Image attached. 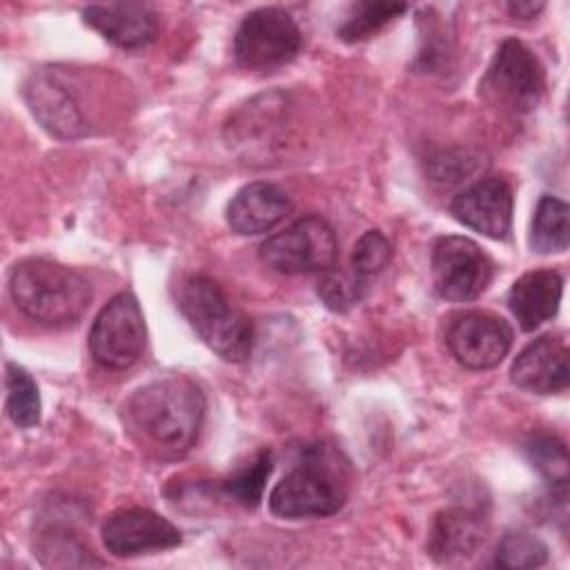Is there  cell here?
Masks as SVG:
<instances>
[{
    "instance_id": "14",
    "label": "cell",
    "mask_w": 570,
    "mask_h": 570,
    "mask_svg": "<svg viewBox=\"0 0 570 570\" xmlns=\"http://www.w3.org/2000/svg\"><path fill=\"white\" fill-rule=\"evenodd\" d=\"M568 379V345L559 334H543L528 343L510 367V381L532 394L563 392Z\"/></svg>"
},
{
    "instance_id": "20",
    "label": "cell",
    "mask_w": 570,
    "mask_h": 570,
    "mask_svg": "<svg viewBox=\"0 0 570 570\" xmlns=\"http://www.w3.org/2000/svg\"><path fill=\"white\" fill-rule=\"evenodd\" d=\"M528 459L550 485L552 499L566 505L568 497V450L559 436L537 434L525 443Z\"/></svg>"
},
{
    "instance_id": "18",
    "label": "cell",
    "mask_w": 570,
    "mask_h": 570,
    "mask_svg": "<svg viewBox=\"0 0 570 570\" xmlns=\"http://www.w3.org/2000/svg\"><path fill=\"white\" fill-rule=\"evenodd\" d=\"M563 276L554 269H532L514 281L508 305L521 330L532 332L550 321L561 303Z\"/></svg>"
},
{
    "instance_id": "12",
    "label": "cell",
    "mask_w": 570,
    "mask_h": 570,
    "mask_svg": "<svg viewBox=\"0 0 570 570\" xmlns=\"http://www.w3.org/2000/svg\"><path fill=\"white\" fill-rule=\"evenodd\" d=\"M180 530L149 508H120L102 523V546L114 557H138L180 546Z\"/></svg>"
},
{
    "instance_id": "4",
    "label": "cell",
    "mask_w": 570,
    "mask_h": 570,
    "mask_svg": "<svg viewBox=\"0 0 570 570\" xmlns=\"http://www.w3.org/2000/svg\"><path fill=\"white\" fill-rule=\"evenodd\" d=\"M178 307L200 341L220 358L240 363L252 354V323L214 278L189 276L180 285Z\"/></svg>"
},
{
    "instance_id": "22",
    "label": "cell",
    "mask_w": 570,
    "mask_h": 570,
    "mask_svg": "<svg viewBox=\"0 0 570 570\" xmlns=\"http://www.w3.org/2000/svg\"><path fill=\"white\" fill-rule=\"evenodd\" d=\"M7 387V414L18 428H33L40 423V394L31 374L16 365H4Z\"/></svg>"
},
{
    "instance_id": "23",
    "label": "cell",
    "mask_w": 570,
    "mask_h": 570,
    "mask_svg": "<svg viewBox=\"0 0 570 570\" xmlns=\"http://www.w3.org/2000/svg\"><path fill=\"white\" fill-rule=\"evenodd\" d=\"M407 11L403 2H356L350 7L336 36L345 42H361L381 31L387 22Z\"/></svg>"
},
{
    "instance_id": "13",
    "label": "cell",
    "mask_w": 570,
    "mask_h": 570,
    "mask_svg": "<svg viewBox=\"0 0 570 570\" xmlns=\"http://www.w3.org/2000/svg\"><path fill=\"white\" fill-rule=\"evenodd\" d=\"M512 187L499 176H485L454 196L450 212L465 227L503 240L512 227Z\"/></svg>"
},
{
    "instance_id": "2",
    "label": "cell",
    "mask_w": 570,
    "mask_h": 570,
    "mask_svg": "<svg viewBox=\"0 0 570 570\" xmlns=\"http://www.w3.org/2000/svg\"><path fill=\"white\" fill-rule=\"evenodd\" d=\"M350 494V465L330 443H309L272 488L269 510L281 519L336 514Z\"/></svg>"
},
{
    "instance_id": "11",
    "label": "cell",
    "mask_w": 570,
    "mask_h": 570,
    "mask_svg": "<svg viewBox=\"0 0 570 570\" xmlns=\"http://www.w3.org/2000/svg\"><path fill=\"white\" fill-rule=\"evenodd\" d=\"M445 343L463 367L490 370L510 352L512 327L497 314L465 312L450 323Z\"/></svg>"
},
{
    "instance_id": "26",
    "label": "cell",
    "mask_w": 570,
    "mask_h": 570,
    "mask_svg": "<svg viewBox=\"0 0 570 570\" xmlns=\"http://www.w3.org/2000/svg\"><path fill=\"white\" fill-rule=\"evenodd\" d=\"M392 258V245L379 229H367L352 249V272L363 281L383 272Z\"/></svg>"
},
{
    "instance_id": "9",
    "label": "cell",
    "mask_w": 570,
    "mask_h": 570,
    "mask_svg": "<svg viewBox=\"0 0 570 570\" xmlns=\"http://www.w3.org/2000/svg\"><path fill=\"white\" fill-rule=\"evenodd\" d=\"M492 272L488 254L465 236H443L432 247V283L445 301L479 298L490 285Z\"/></svg>"
},
{
    "instance_id": "8",
    "label": "cell",
    "mask_w": 570,
    "mask_h": 570,
    "mask_svg": "<svg viewBox=\"0 0 570 570\" xmlns=\"http://www.w3.org/2000/svg\"><path fill=\"white\" fill-rule=\"evenodd\" d=\"M145 316L131 292L116 294L89 330V352L107 370L131 367L145 350Z\"/></svg>"
},
{
    "instance_id": "25",
    "label": "cell",
    "mask_w": 570,
    "mask_h": 570,
    "mask_svg": "<svg viewBox=\"0 0 570 570\" xmlns=\"http://www.w3.org/2000/svg\"><path fill=\"white\" fill-rule=\"evenodd\" d=\"M363 289H365V281L358 274L345 272L338 267H330L327 272H323L318 281V296L323 305L341 314L352 309L363 298Z\"/></svg>"
},
{
    "instance_id": "16",
    "label": "cell",
    "mask_w": 570,
    "mask_h": 570,
    "mask_svg": "<svg viewBox=\"0 0 570 570\" xmlns=\"http://www.w3.org/2000/svg\"><path fill=\"white\" fill-rule=\"evenodd\" d=\"M485 517L476 510L452 505L441 510L428 534V552L436 563H459L470 559L485 541Z\"/></svg>"
},
{
    "instance_id": "6",
    "label": "cell",
    "mask_w": 570,
    "mask_h": 570,
    "mask_svg": "<svg viewBox=\"0 0 570 570\" xmlns=\"http://www.w3.org/2000/svg\"><path fill=\"white\" fill-rule=\"evenodd\" d=\"M338 240L321 216H303L261 245V261L281 274L327 272L336 265Z\"/></svg>"
},
{
    "instance_id": "1",
    "label": "cell",
    "mask_w": 570,
    "mask_h": 570,
    "mask_svg": "<svg viewBox=\"0 0 570 570\" xmlns=\"http://www.w3.org/2000/svg\"><path fill=\"white\" fill-rule=\"evenodd\" d=\"M205 407V394L191 379L167 376L136 390L127 403V414L151 445L180 456L196 443Z\"/></svg>"
},
{
    "instance_id": "24",
    "label": "cell",
    "mask_w": 570,
    "mask_h": 570,
    "mask_svg": "<svg viewBox=\"0 0 570 570\" xmlns=\"http://www.w3.org/2000/svg\"><path fill=\"white\" fill-rule=\"evenodd\" d=\"M494 561H497V566L508 568V570L539 568L548 561V548L530 530L517 528V530H508L501 537Z\"/></svg>"
},
{
    "instance_id": "17",
    "label": "cell",
    "mask_w": 570,
    "mask_h": 570,
    "mask_svg": "<svg viewBox=\"0 0 570 570\" xmlns=\"http://www.w3.org/2000/svg\"><path fill=\"white\" fill-rule=\"evenodd\" d=\"M292 209L289 196L274 183H249L227 205V225L240 236H254L278 225Z\"/></svg>"
},
{
    "instance_id": "7",
    "label": "cell",
    "mask_w": 570,
    "mask_h": 570,
    "mask_svg": "<svg viewBox=\"0 0 570 570\" xmlns=\"http://www.w3.org/2000/svg\"><path fill=\"white\" fill-rule=\"evenodd\" d=\"M543 67L539 58L517 38L499 45L479 89L497 105L514 111L530 114L543 96Z\"/></svg>"
},
{
    "instance_id": "15",
    "label": "cell",
    "mask_w": 570,
    "mask_h": 570,
    "mask_svg": "<svg viewBox=\"0 0 570 570\" xmlns=\"http://www.w3.org/2000/svg\"><path fill=\"white\" fill-rule=\"evenodd\" d=\"M85 22L120 49H142L158 33V13L147 2H107L82 9Z\"/></svg>"
},
{
    "instance_id": "10",
    "label": "cell",
    "mask_w": 570,
    "mask_h": 570,
    "mask_svg": "<svg viewBox=\"0 0 570 570\" xmlns=\"http://www.w3.org/2000/svg\"><path fill=\"white\" fill-rule=\"evenodd\" d=\"M24 100L36 120L56 138L71 140L89 131V118L80 96L56 67L38 69L27 78Z\"/></svg>"
},
{
    "instance_id": "19",
    "label": "cell",
    "mask_w": 570,
    "mask_h": 570,
    "mask_svg": "<svg viewBox=\"0 0 570 570\" xmlns=\"http://www.w3.org/2000/svg\"><path fill=\"white\" fill-rule=\"evenodd\" d=\"M568 205L557 196H541L530 225V247L539 254H554L568 249L570 223Z\"/></svg>"
},
{
    "instance_id": "5",
    "label": "cell",
    "mask_w": 570,
    "mask_h": 570,
    "mask_svg": "<svg viewBox=\"0 0 570 570\" xmlns=\"http://www.w3.org/2000/svg\"><path fill=\"white\" fill-rule=\"evenodd\" d=\"M303 47L296 20L278 7L249 11L234 36V58L243 69L269 71L292 62Z\"/></svg>"
},
{
    "instance_id": "21",
    "label": "cell",
    "mask_w": 570,
    "mask_h": 570,
    "mask_svg": "<svg viewBox=\"0 0 570 570\" xmlns=\"http://www.w3.org/2000/svg\"><path fill=\"white\" fill-rule=\"evenodd\" d=\"M274 470V461H272V452L269 450H258L245 465H240L234 474H229L220 490L223 494L243 505V508H256L263 499L267 479Z\"/></svg>"
},
{
    "instance_id": "27",
    "label": "cell",
    "mask_w": 570,
    "mask_h": 570,
    "mask_svg": "<svg viewBox=\"0 0 570 570\" xmlns=\"http://www.w3.org/2000/svg\"><path fill=\"white\" fill-rule=\"evenodd\" d=\"M543 2H508L505 9L514 16V18H521V20H532L537 18L541 11H543Z\"/></svg>"
},
{
    "instance_id": "3",
    "label": "cell",
    "mask_w": 570,
    "mask_h": 570,
    "mask_svg": "<svg viewBox=\"0 0 570 570\" xmlns=\"http://www.w3.org/2000/svg\"><path fill=\"white\" fill-rule=\"evenodd\" d=\"M9 294L16 307L42 325H69L78 321L89 301V281L56 261L24 258L9 276Z\"/></svg>"
}]
</instances>
